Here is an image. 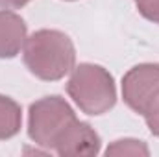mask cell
<instances>
[{"instance_id": "obj_4", "label": "cell", "mask_w": 159, "mask_h": 157, "mask_svg": "<svg viewBox=\"0 0 159 157\" xmlns=\"http://www.w3.org/2000/svg\"><path fill=\"white\" fill-rule=\"evenodd\" d=\"M159 94V63H141L122 78V98L137 115H144Z\"/></svg>"}, {"instance_id": "obj_1", "label": "cell", "mask_w": 159, "mask_h": 157, "mask_svg": "<svg viewBox=\"0 0 159 157\" xmlns=\"http://www.w3.org/2000/svg\"><path fill=\"white\" fill-rule=\"evenodd\" d=\"M26 69L43 81H57L72 72L76 48L70 37L59 30H37L22 48Z\"/></svg>"}, {"instance_id": "obj_2", "label": "cell", "mask_w": 159, "mask_h": 157, "mask_svg": "<svg viewBox=\"0 0 159 157\" xmlns=\"http://www.w3.org/2000/svg\"><path fill=\"white\" fill-rule=\"evenodd\" d=\"M67 92L81 113L98 117L117 104L115 78L107 69L94 63H80L67 81Z\"/></svg>"}, {"instance_id": "obj_5", "label": "cell", "mask_w": 159, "mask_h": 157, "mask_svg": "<svg viewBox=\"0 0 159 157\" xmlns=\"http://www.w3.org/2000/svg\"><path fill=\"white\" fill-rule=\"evenodd\" d=\"M100 135L81 120H74L65 128L59 139L54 144V152L57 155H96L100 152Z\"/></svg>"}, {"instance_id": "obj_6", "label": "cell", "mask_w": 159, "mask_h": 157, "mask_svg": "<svg viewBox=\"0 0 159 157\" xmlns=\"http://www.w3.org/2000/svg\"><path fill=\"white\" fill-rule=\"evenodd\" d=\"M28 26L24 19L9 9H0V59H11L24 48Z\"/></svg>"}, {"instance_id": "obj_9", "label": "cell", "mask_w": 159, "mask_h": 157, "mask_svg": "<svg viewBox=\"0 0 159 157\" xmlns=\"http://www.w3.org/2000/svg\"><path fill=\"white\" fill-rule=\"evenodd\" d=\"M135 6L146 20L159 24V0H135Z\"/></svg>"}, {"instance_id": "obj_11", "label": "cell", "mask_w": 159, "mask_h": 157, "mask_svg": "<svg viewBox=\"0 0 159 157\" xmlns=\"http://www.w3.org/2000/svg\"><path fill=\"white\" fill-rule=\"evenodd\" d=\"M28 2H32V0H0V7L2 9H20Z\"/></svg>"}, {"instance_id": "obj_10", "label": "cell", "mask_w": 159, "mask_h": 157, "mask_svg": "<svg viewBox=\"0 0 159 157\" xmlns=\"http://www.w3.org/2000/svg\"><path fill=\"white\" fill-rule=\"evenodd\" d=\"M143 117L146 120V126L152 131V135L159 137V94L154 98V102L150 104V107L146 109V113Z\"/></svg>"}, {"instance_id": "obj_7", "label": "cell", "mask_w": 159, "mask_h": 157, "mask_svg": "<svg viewBox=\"0 0 159 157\" xmlns=\"http://www.w3.org/2000/svg\"><path fill=\"white\" fill-rule=\"evenodd\" d=\"M22 126V109L9 98L0 94V141H7L20 131Z\"/></svg>"}, {"instance_id": "obj_8", "label": "cell", "mask_w": 159, "mask_h": 157, "mask_svg": "<svg viewBox=\"0 0 159 157\" xmlns=\"http://www.w3.org/2000/svg\"><path fill=\"white\" fill-rule=\"evenodd\" d=\"M107 155H150L148 146L137 139H120L115 141L106 150Z\"/></svg>"}, {"instance_id": "obj_3", "label": "cell", "mask_w": 159, "mask_h": 157, "mask_svg": "<svg viewBox=\"0 0 159 157\" xmlns=\"http://www.w3.org/2000/svg\"><path fill=\"white\" fill-rule=\"evenodd\" d=\"M76 120L74 109L57 94L44 96L30 105L28 111V137L41 148L54 150L56 141L69 124Z\"/></svg>"}]
</instances>
